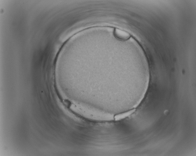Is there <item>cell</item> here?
Returning <instances> with one entry per match:
<instances>
[{"mask_svg": "<svg viewBox=\"0 0 196 156\" xmlns=\"http://www.w3.org/2000/svg\"><path fill=\"white\" fill-rule=\"evenodd\" d=\"M134 110H135L133 109L132 110L128 111V112L126 113H124L121 114L119 115H117L115 117V118L116 120H119L121 118H125V117L130 115L131 114L133 113V111H134Z\"/></svg>", "mask_w": 196, "mask_h": 156, "instance_id": "cell-2", "label": "cell"}, {"mask_svg": "<svg viewBox=\"0 0 196 156\" xmlns=\"http://www.w3.org/2000/svg\"><path fill=\"white\" fill-rule=\"evenodd\" d=\"M115 36L121 40H128L130 37V35L127 32L118 28H115L114 31Z\"/></svg>", "mask_w": 196, "mask_h": 156, "instance_id": "cell-1", "label": "cell"}]
</instances>
